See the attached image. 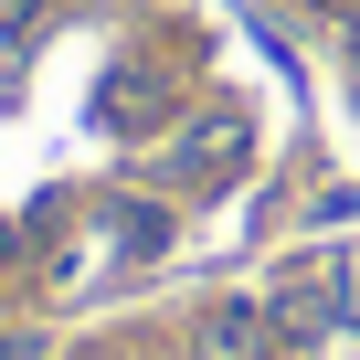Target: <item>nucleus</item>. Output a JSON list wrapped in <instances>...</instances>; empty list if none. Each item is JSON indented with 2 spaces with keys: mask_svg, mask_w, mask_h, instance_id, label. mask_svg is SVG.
Returning a JSON list of instances; mask_svg holds the SVG:
<instances>
[{
  "mask_svg": "<svg viewBox=\"0 0 360 360\" xmlns=\"http://www.w3.org/2000/svg\"><path fill=\"white\" fill-rule=\"evenodd\" d=\"M265 318H276L286 339L339 328V318H349V265H339V255H297V265H276V276H265Z\"/></svg>",
  "mask_w": 360,
  "mask_h": 360,
  "instance_id": "nucleus-1",
  "label": "nucleus"
},
{
  "mask_svg": "<svg viewBox=\"0 0 360 360\" xmlns=\"http://www.w3.org/2000/svg\"><path fill=\"white\" fill-rule=\"evenodd\" d=\"M233 169H244V117H202L191 138H180V159L159 169V191H180V202H202V191H223Z\"/></svg>",
  "mask_w": 360,
  "mask_h": 360,
  "instance_id": "nucleus-2",
  "label": "nucleus"
},
{
  "mask_svg": "<svg viewBox=\"0 0 360 360\" xmlns=\"http://www.w3.org/2000/svg\"><path fill=\"white\" fill-rule=\"evenodd\" d=\"M169 96H180V85H169L159 64H127V75H106V85H96V127L138 138V127H159V117H169Z\"/></svg>",
  "mask_w": 360,
  "mask_h": 360,
  "instance_id": "nucleus-3",
  "label": "nucleus"
},
{
  "mask_svg": "<svg viewBox=\"0 0 360 360\" xmlns=\"http://www.w3.org/2000/svg\"><path fill=\"white\" fill-rule=\"evenodd\" d=\"M265 349H276V318L244 307V297H223V307L191 318V360H265Z\"/></svg>",
  "mask_w": 360,
  "mask_h": 360,
  "instance_id": "nucleus-4",
  "label": "nucleus"
},
{
  "mask_svg": "<svg viewBox=\"0 0 360 360\" xmlns=\"http://www.w3.org/2000/svg\"><path fill=\"white\" fill-rule=\"evenodd\" d=\"M117 233H127V255H159V244H169V212H159V202H127Z\"/></svg>",
  "mask_w": 360,
  "mask_h": 360,
  "instance_id": "nucleus-5",
  "label": "nucleus"
},
{
  "mask_svg": "<svg viewBox=\"0 0 360 360\" xmlns=\"http://www.w3.org/2000/svg\"><path fill=\"white\" fill-rule=\"evenodd\" d=\"M22 244H32V233H22V223H0V265H22Z\"/></svg>",
  "mask_w": 360,
  "mask_h": 360,
  "instance_id": "nucleus-6",
  "label": "nucleus"
},
{
  "mask_svg": "<svg viewBox=\"0 0 360 360\" xmlns=\"http://www.w3.org/2000/svg\"><path fill=\"white\" fill-rule=\"evenodd\" d=\"M339 32H349V53H360V0H349V11H339Z\"/></svg>",
  "mask_w": 360,
  "mask_h": 360,
  "instance_id": "nucleus-7",
  "label": "nucleus"
}]
</instances>
